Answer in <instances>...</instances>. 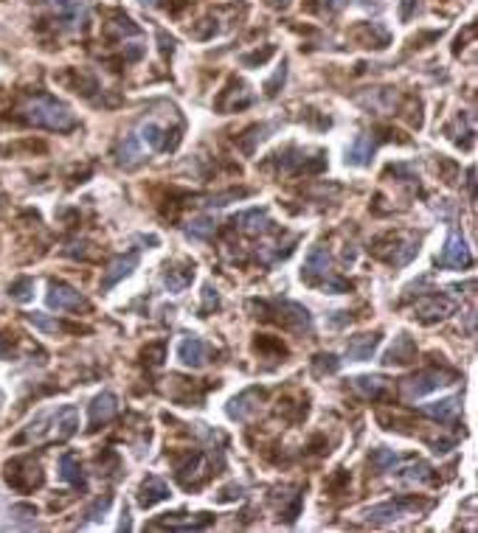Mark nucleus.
<instances>
[{
	"label": "nucleus",
	"instance_id": "obj_1",
	"mask_svg": "<svg viewBox=\"0 0 478 533\" xmlns=\"http://www.w3.org/2000/svg\"><path fill=\"white\" fill-rule=\"evenodd\" d=\"M23 118H26L29 124H34V127L54 130V133H68V130L76 127L73 113H71L65 104H59L56 98H51V95H37V98H31V101L23 107Z\"/></svg>",
	"mask_w": 478,
	"mask_h": 533
},
{
	"label": "nucleus",
	"instance_id": "obj_2",
	"mask_svg": "<svg viewBox=\"0 0 478 533\" xmlns=\"http://www.w3.org/2000/svg\"><path fill=\"white\" fill-rule=\"evenodd\" d=\"M419 508H428V505H419L417 500H405V497H397V500H388V502H380V505H372L363 511V519L372 522V525H388V522H397L402 517H408L411 511H419Z\"/></svg>",
	"mask_w": 478,
	"mask_h": 533
},
{
	"label": "nucleus",
	"instance_id": "obj_3",
	"mask_svg": "<svg viewBox=\"0 0 478 533\" xmlns=\"http://www.w3.org/2000/svg\"><path fill=\"white\" fill-rule=\"evenodd\" d=\"M450 379H453V376H450V373H442V371H419L417 376L402 379L400 390H402L405 399H422V396H428L433 390H439L442 385H447Z\"/></svg>",
	"mask_w": 478,
	"mask_h": 533
},
{
	"label": "nucleus",
	"instance_id": "obj_4",
	"mask_svg": "<svg viewBox=\"0 0 478 533\" xmlns=\"http://www.w3.org/2000/svg\"><path fill=\"white\" fill-rule=\"evenodd\" d=\"M48 306L56 311H79V309H91V304L85 301V295L79 289H73L71 284H62V281H54L48 286Z\"/></svg>",
	"mask_w": 478,
	"mask_h": 533
},
{
	"label": "nucleus",
	"instance_id": "obj_5",
	"mask_svg": "<svg viewBox=\"0 0 478 533\" xmlns=\"http://www.w3.org/2000/svg\"><path fill=\"white\" fill-rule=\"evenodd\" d=\"M56 20L65 29H79L88 20V3L85 0H54Z\"/></svg>",
	"mask_w": 478,
	"mask_h": 533
},
{
	"label": "nucleus",
	"instance_id": "obj_6",
	"mask_svg": "<svg viewBox=\"0 0 478 533\" xmlns=\"http://www.w3.org/2000/svg\"><path fill=\"white\" fill-rule=\"evenodd\" d=\"M442 266H450V269H462V266L470 264V247L467 242L459 236V233H450L447 242H444V250H442Z\"/></svg>",
	"mask_w": 478,
	"mask_h": 533
},
{
	"label": "nucleus",
	"instance_id": "obj_7",
	"mask_svg": "<svg viewBox=\"0 0 478 533\" xmlns=\"http://www.w3.org/2000/svg\"><path fill=\"white\" fill-rule=\"evenodd\" d=\"M178 359L189 368H203L211 359V348L200 340V337H183L178 343Z\"/></svg>",
	"mask_w": 478,
	"mask_h": 533
},
{
	"label": "nucleus",
	"instance_id": "obj_8",
	"mask_svg": "<svg viewBox=\"0 0 478 533\" xmlns=\"http://www.w3.org/2000/svg\"><path fill=\"white\" fill-rule=\"evenodd\" d=\"M79 433V410L73 404H65L54 413V438L56 441H68L71 435Z\"/></svg>",
	"mask_w": 478,
	"mask_h": 533
},
{
	"label": "nucleus",
	"instance_id": "obj_9",
	"mask_svg": "<svg viewBox=\"0 0 478 533\" xmlns=\"http://www.w3.org/2000/svg\"><path fill=\"white\" fill-rule=\"evenodd\" d=\"M138 266V253H127V256H118L113 259L110 266L104 269V278H101V289H113L121 278H127L133 269Z\"/></svg>",
	"mask_w": 478,
	"mask_h": 533
},
{
	"label": "nucleus",
	"instance_id": "obj_10",
	"mask_svg": "<svg viewBox=\"0 0 478 533\" xmlns=\"http://www.w3.org/2000/svg\"><path fill=\"white\" fill-rule=\"evenodd\" d=\"M417 359V343L408 334L394 337V346L382 354V365H408Z\"/></svg>",
	"mask_w": 478,
	"mask_h": 533
},
{
	"label": "nucleus",
	"instance_id": "obj_11",
	"mask_svg": "<svg viewBox=\"0 0 478 533\" xmlns=\"http://www.w3.org/2000/svg\"><path fill=\"white\" fill-rule=\"evenodd\" d=\"M116 413H118V399H116V393H110V390H101V393L91 401V424H93V427L110 421Z\"/></svg>",
	"mask_w": 478,
	"mask_h": 533
},
{
	"label": "nucleus",
	"instance_id": "obj_12",
	"mask_svg": "<svg viewBox=\"0 0 478 533\" xmlns=\"http://www.w3.org/2000/svg\"><path fill=\"white\" fill-rule=\"evenodd\" d=\"M327 269H330V253H327V247H312L310 256H307V262H304L301 278L307 284H315V278L327 275Z\"/></svg>",
	"mask_w": 478,
	"mask_h": 533
},
{
	"label": "nucleus",
	"instance_id": "obj_13",
	"mask_svg": "<svg viewBox=\"0 0 478 533\" xmlns=\"http://www.w3.org/2000/svg\"><path fill=\"white\" fill-rule=\"evenodd\" d=\"M234 224H239L245 233H265L270 227V214L268 208H250L234 217Z\"/></svg>",
	"mask_w": 478,
	"mask_h": 533
},
{
	"label": "nucleus",
	"instance_id": "obj_14",
	"mask_svg": "<svg viewBox=\"0 0 478 533\" xmlns=\"http://www.w3.org/2000/svg\"><path fill=\"white\" fill-rule=\"evenodd\" d=\"M377 346H380V331H375V334H360V337H355V340L346 346V356H349V359H357V362H366V359H372V354L377 351Z\"/></svg>",
	"mask_w": 478,
	"mask_h": 533
},
{
	"label": "nucleus",
	"instance_id": "obj_15",
	"mask_svg": "<svg viewBox=\"0 0 478 533\" xmlns=\"http://www.w3.org/2000/svg\"><path fill=\"white\" fill-rule=\"evenodd\" d=\"M433 475H430V466L422 463V460H411L408 466H402L397 472V483L400 486H422V483H430Z\"/></svg>",
	"mask_w": 478,
	"mask_h": 533
},
{
	"label": "nucleus",
	"instance_id": "obj_16",
	"mask_svg": "<svg viewBox=\"0 0 478 533\" xmlns=\"http://www.w3.org/2000/svg\"><path fill=\"white\" fill-rule=\"evenodd\" d=\"M163 500H169V486L161 477H146L138 489V505L152 508L155 502H163Z\"/></svg>",
	"mask_w": 478,
	"mask_h": 533
},
{
	"label": "nucleus",
	"instance_id": "obj_17",
	"mask_svg": "<svg viewBox=\"0 0 478 533\" xmlns=\"http://www.w3.org/2000/svg\"><path fill=\"white\" fill-rule=\"evenodd\" d=\"M459 410H462V396H447V399L433 401V404L422 407V413L436 418V421H453L459 415Z\"/></svg>",
	"mask_w": 478,
	"mask_h": 533
},
{
	"label": "nucleus",
	"instance_id": "obj_18",
	"mask_svg": "<svg viewBox=\"0 0 478 533\" xmlns=\"http://www.w3.org/2000/svg\"><path fill=\"white\" fill-rule=\"evenodd\" d=\"M259 399H262V390H256V388H250V390L239 393L237 399L228 404V415H231V418H237V421H245V418H248V415L256 410Z\"/></svg>",
	"mask_w": 478,
	"mask_h": 533
},
{
	"label": "nucleus",
	"instance_id": "obj_19",
	"mask_svg": "<svg viewBox=\"0 0 478 533\" xmlns=\"http://www.w3.org/2000/svg\"><path fill=\"white\" fill-rule=\"evenodd\" d=\"M372 155H375V140L372 135H357L352 149H349V163L352 166H369L372 163Z\"/></svg>",
	"mask_w": 478,
	"mask_h": 533
},
{
	"label": "nucleus",
	"instance_id": "obj_20",
	"mask_svg": "<svg viewBox=\"0 0 478 533\" xmlns=\"http://www.w3.org/2000/svg\"><path fill=\"white\" fill-rule=\"evenodd\" d=\"M59 477L65 480V483H71V486H76V489H82L85 486V475H82V466H79V460L71 455V452H65L62 457H59Z\"/></svg>",
	"mask_w": 478,
	"mask_h": 533
},
{
	"label": "nucleus",
	"instance_id": "obj_21",
	"mask_svg": "<svg viewBox=\"0 0 478 533\" xmlns=\"http://www.w3.org/2000/svg\"><path fill=\"white\" fill-rule=\"evenodd\" d=\"M352 388H355L363 399H377L382 390L388 388V382H385L382 376H377V373H375V376H355V379H352Z\"/></svg>",
	"mask_w": 478,
	"mask_h": 533
},
{
	"label": "nucleus",
	"instance_id": "obj_22",
	"mask_svg": "<svg viewBox=\"0 0 478 533\" xmlns=\"http://www.w3.org/2000/svg\"><path fill=\"white\" fill-rule=\"evenodd\" d=\"M138 140L146 143L152 152H166V149H169V143H166V133H163L158 124H152V121L141 124V130H138Z\"/></svg>",
	"mask_w": 478,
	"mask_h": 533
},
{
	"label": "nucleus",
	"instance_id": "obj_23",
	"mask_svg": "<svg viewBox=\"0 0 478 533\" xmlns=\"http://www.w3.org/2000/svg\"><path fill=\"white\" fill-rule=\"evenodd\" d=\"M138 160H141V140H138V135H127L124 143L118 146V166L133 169Z\"/></svg>",
	"mask_w": 478,
	"mask_h": 533
},
{
	"label": "nucleus",
	"instance_id": "obj_24",
	"mask_svg": "<svg viewBox=\"0 0 478 533\" xmlns=\"http://www.w3.org/2000/svg\"><path fill=\"white\" fill-rule=\"evenodd\" d=\"M191 278H194V266H186L183 272H180V269H166L161 281H163V286H166L169 292H183L191 284Z\"/></svg>",
	"mask_w": 478,
	"mask_h": 533
},
{
	"label": "nucleus",
	"instance_id": "obj_25",
	"mask_svg": "<svg viewBox=\"0 0 478 533\" xmlns=\"http://www.w3.org/2000/svg\"><path fill=\"white\" fill-rule=\"evenodd\" d=\"M217 233V222L211 219V217H197V219H191L189 224H186V236L189 239H197V242H205V239H211Z\"/></svg>",
	"mask_w": 478,
	"mask_h": 533
},
{
	"label": "nucleus",
	"instance_id": "obj_26",
	"mask_svg": "<svg viewBox=\"0 0 478 533\" xmlns=\"http://www.w3.org/2000/svg\"><path fill=\"white\" fill-rule=\"evenodd\" d=\"M417 311H419L422 320H439V317H444L450 311V301H444V298H425L417 306Z\"/></svg>",
	"mask_w": 478,
	"mask_h": 533
},
{
	"label": "nucleus",
	"instance_id": "obj_27",
	"mask_svg": "<svg viewBox=\"0 0 478 533\" xmlns=\"http://www.w3.org/2000/svg\"><path fill=\"white\" fill-rule=\"evenodd\" d=\"M9 295H11L14 301H20V304L31 301V298H34V281H31V278H17V281H11Z\"/></svg>",
	"mask_w": 478,
	"mask_h": 533
},
{
	"label": "nucleus",
	"instance_id": "obj_28",
	"mask_svg": "<svg viewBox=\"0 0 478 533\" xmlns=\"http://www.w3.org/2000/svg\"><path fill=\"white\" fill-rule=\"evenodd\" d=\"M337 368H340V359H337L335 354H318L315 359H312V371H315V376L337 373Z\"/></svg>",
	"mask_w": 478,
	"mask_h": 533
},
{
	"label": "nucleus",
	"instance_id": "obj_29",
	"mask_svg": "<svg viewBox=\"0 0 478 533\" xmlns=\"http://www.w3.org/2000/svg\"><path fill=\"white\" fill-rule=\"evenodd\" d=\"M372 463H375V469H377V472H388V469H394V466L400 463V457H397L391 449H375Z\"/></svg>",
	"mask_w": 478,
	"mask_h": 533
},
{
	"label": "nucleus",
	"instance_id": "obj_30",
	"mask_svg": "<svg viewBox=\"0 0 478 533\" xmlns=\"http://www.w3.org/2000/svg\"><path fill=\"white\" fill-rule=\"evenodd\" d=\"M29 320H31L37 328H43V331H59V323H56V320H48L46 314H40V311H31Z\"/></svg>",
	"mask_w": 478,
	"mask_h": 533
},
{
	"label": "nucleus",
	"instance_id": "obj_31",
	"mask_svg": "<svg viewBox=\"0 0 478 533\" xmlns=\"http://www.w3.org/2000/svg\"><path fill=\"white\" fill-rule=\"evenodd\" d=\"M273 56V45H268L262 53L256 51V53H248V56H242V65H262V62H268Z\"/></svg>",
	"mask_w": 478,
	"mask_h": 533
},
{
	"label": "nucleus",
	"instance_id": "obj_32",
	"mask_svg": "<svg viewBox=\"0 0 478 533\" xmlns=\"http://www.w3.org/2000/svg\"><path fill=\"white\" fill-rule=\"evenodd\" d=\"M11 517H14L17 522H34L37 511H34L31 505H14V508H11Z\"/></svg>",
	"mask_w": 478,
	"mask_h": 533
},
{
	"label": "nucleus",
	"instance_id": "obj_33",
	"mask_svg": "<svg viewBox=\"0 0 478 533\" xmlns=\"http://www.w3.org/2000/svg\"><path fill=\"white\" fill-rule=\"evenodd\" d=\"M217 304H220L217 289H214L211 284H205V289H203V311H208L211 306H217Z\"/></svg>",
	"mask_w": 478,
	"mask_h": 533
},
{
	"label": "nucleus",
	"instance_id": "obj_34",
	"mask_svg": "<svg viewBox=\"0 0 478 533\" xmlns=\"http://www.w3.org/2000/svg\"><path fill=\"white\" fill-rule=\"evenodd\" d=\"M107 505H110V494H104L101 500H96V505L88 511V519H98V514H104V511H107Z\"/></svg>",
	"mask_w": 478,
	"mask_h": 533
},
{
	"label": "nucleus",
	"instance_id": "obj_35",
	"mask_svg": "<svg viewBox=\"0 0 478 533\" xmlns=\"http://www.w3.org/2000/svg\"><path fill=\"white\" fill-rule=\"evenodd\" d=\"M285 73H287L285 68H279V71H276V76H273V79H270V82L265 85V90H268V95H276V88H279V85L285 82Z\"/></svg>",
	"mask_w": 478,
	"mask_h": 533
},
{
	"label": "nucleus",
	"instance_id": "obj_36",
	"mask_svg": "<svg viewBox=\"0 0 478 533\" xmlns=\"http://www.w3.org/2000/svg\"><path fill=\"white\" fill-rule=\"evenodd\" d=\"M343 6H346V0H321V9H324L327 14H337Z\"/></svg>",
	"mask_w": 478,
	"mask_h": 533
},
{
	"label": "nucleus",
	"instance_id": "obj_37",
	"mask_svg": "<svg viewBox=\"0 0 478 533\" xmlns=\"http://www.w3.org/2000/svg\"><path fill=\"white\" fill-rule=\"evenodd\" d=\"M268 3H270V6H287L290 0H268Z\"/></svg>",
	"mask_w": 478,
	"mask_h": 533
},
{
	"label": "nucleus",
	"instance_id": "obj_38",
	"mask_svg": "<svg viewBox=\"0 0 478 533\" xmlns=\"http://www.w3.org/2000/svg\"><path fill=\"white\" fill-rule=\"evenodd\" d=\"M6 354H9V348H6V343L0 340V356H6Z\"/></svg>",
	"mask_w": 478,
	"mask_h": 533
}]
</instances>
